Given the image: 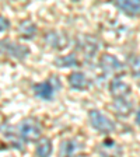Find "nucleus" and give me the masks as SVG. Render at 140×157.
Listing matches in <instances>:
<instances>
[{"label":"nucleus","instance_id":"nucleus-1","mask_svg":"<svg viewBox=\"0 0 140 157\" xmlns=\"http://www.w3.org/2000/svg\"><path fill=\"white\" fill-rule=\"evenodd\" d=\"M88 121L95 131L101 133H111L112 131H115V124L98 109H91L88 112Z\"/></svg>","mask_w":140,"mask_h":157},{"label":"nucleus","instance_id":"nucleus-2","mask_svg":"<svg viewBox=\"0 0 140 157\" xmlns=\"http://www.w3.org/2000/svg\"><path fill=\"white\" fill-rule=\"evenodd\" d=\"M60 87H62V84L59 82V78L56 76H52L46 82L34 86V94H35V97L41 98V100H52L55 93Z\"/></svg>","mask_w":140,"mask_h":157},{"label":"nucleus","instance_id":"nucleus-3","mask_svg":"<svg viewBox=\"0 0 140 157\" xmlns=\"http://www.w3.org/2000/svg\"><path fill=\"white\" fill-rule=\"evenodd\" d=\"M18 132L23 140L35 142V140H39L41 133H42V128H41L38 121L29 118V119H25V121L21 122V125L18 128Z\"/></svg>","mask_w":140,"mask_h":157},{"label":"nucleus","instance_id":"nucleus-4","mask_svg":"<svg viewBox=\"0 0 140 157\" xmlns=\"http://www.w3.org/2000/svg\"><path fill=\"white\" fill-rule=\"evenodd\" d=\"M100 67L102 69L104 75H107V76H115V77H118V76H121L125 73V66L115 56L109 55V53H105V55L101 56V59H100Z\"/></svg>","mask_w":140,"mask_h":157},{"label":"nucleus","instance_id":"nucleus-5","mask_svg":"<svg viewBox=\"0 0 140 157\" xmlns=\"http://www.w3.org/2000/svg\"><path fill=\"white\" fill-rule=\"evenodd\" d=\"M114 4L127 16H140V0H114Z\"/></svg>","mask_w":140,"mask_h":157},{"label":"nucleus","instance_id":"nucleus-6","mask_svg":"<svg viewBox=\"0 0 140 157\" xmlns=\"http://www.w3.org/2000/svg\"><path fill=\"white\" fill-rule=\"evenodd\" d=\"M109 93L114 98H127L132 93V88L127 83L122 82L119 78H114L109 83Z\"/></svg>","mask_w":140,"mask_h":157},{"label":"nucleus","instance_id":"nucleus-7","mask_svg":"<svg viewBox=\"0 0 140 157\" xmlns=\"http://www.w3.org/2000/svg\"><path fill=\"white\" fill-rule=\"evenodd\" d=\"M69 84L77 91H83L90 87V80L83 72H73L69 76Z\"/></svg>","mask_w":140,"mask_h":157},{"label":"nucleus","instance_id":"nucleus-8","mask_svg":"<svg viewBox=\"0 0 140 157\" xmlns=\"http://www.w3.org/2000/svg\"><path fill=\"white\" fill-rule=\"evenodd\" d=\"M114 109L118 115L126 117L132 111V102L127 98H114Z\"/></svg>","mask_w":140,"mask_h":157},{"label":"nucleus","instance_id":"nucleus-9","mask_svg":"<svg viewBox=\"0 0 140 157\" xmlns=\"http://www.w3.org/2000/svg\"><path fill=\"white\" fill-rule=\"evenodd\" d=\"M52 142L51 139L48 137H41L38 140V144H36V149H35V154L36 156H41V157H48L52 154Z\"/></svg>","mask_w":140,"mask_h":157},{"label":"nucleus","instance_id":"nucleus-10","mask_svg":"<svg viewBox=\"0 0 140 157\" xmlns=\"http://www.w3.org/2000/svg\"><path fill=\"white\" fill-rule=\"evenodd\" d=\"M3 44H6V45L10 48V49H7V53L16 59H24L29 53V51L25 48V46L16 45V44H11V42H9V41H3Z\"/></svg>","mask_w":140,"mask_h":157},{"label":"nucleus","instance_id":"nucleus-11","mask_svg":"<svg viewBox=\"0 0 140 157\" xmlns=\"http://www.w3.org/2000/svg\"><path fill=\"white\" fill-rule=\"evenodd\" d=\"M20 34L25 39H32L36 35V25L31 21H24L20 24Z\"/></svg>","mask_w":140,"mask_h":157},{"label":"nucleus","instance_id":"nucleus-12","mask_svg":"<svg viewBox=\"0 0 140 157\" xmlns=\"http://www.w3.org/2000/svg\"><path fill=\"white\" fill-rule=\"evenodd\" d=\"M78 149H80V146L73 139H67V140H63L60 143V154L62 156H72Z\"/></svg>","mask_w":140,"mask_h":157},{"label":"nucleus","instance_id":"nucleus-13","mask_svg":"<svg viewBox=\"0 0 140 157\" xmlns=\"http://www.w3.org/2000/svg\"><path fill=\"white\" fill-rule=\"evenodd\" d=\"M55 65L58 66V67H70V66H77L78 60L74 53H70V55H67V56L58 58L55 60Z\"/></svg>","mask_w":140,"mask_h":157},{"label":"nucleus","instance_id":"nucleus-14","mask_svg":"<svg viewBox=\"0 0 140 157\" xmlns=\"http://www.w3.org/2000/svg\"><path fill=\"white\" fill-rule=\"evenodd\" d=\"M129 69L134 77H140V56H131L129 59Z\"/></svg>","mask_w":140,"mask_h":157},{"label":"nucleus","instance_id":"nucleus-15","mask_svg":"<svg viewBox=\"0 0 140 157\" xmlns=\"http://www.w3.org/2000/svg\"><path fill=\"white\" fill-rule=\"evenodd\" d=\"M9 25H10L9 21H7L4 17H2V33H4V29L9 28Z\"/></svg>","mask_w":140,"mask_h":157},{"label":"nucleus","instance_id":"nucleus-16","mask_svg":"<svg viewBox=\"0 0 140 157\" xmlns=\"http://www.w3.org/2000/svg\"><path fill=\"white\" fill-rule=\"evenodd\" d=\"M136 124L140 126V108H139V111H137V114H136Z\"/></svg>","mask_w":140,"mask_h":157},{"label":"nucleus","instance_id":"nucleus-17","mask_svg":"<svg viewBox=\"0 0 140 157\" xmlns=\"http://www.w3.org/2000/svg\"><path fill=\"white\" fill-rule=\"evenodd\" d=\"M73 2H78V0H73Z\"/></svg>","mask_w":140,"mask_h":157}]
</instances>
